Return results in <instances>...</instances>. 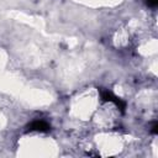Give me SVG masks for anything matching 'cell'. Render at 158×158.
Listing matches in <instances>:
<instances>
[{"label":"cell","mask_w":158,"mask_h":158,"mask_svg":"<svg viewBox=\"0 0 158 158\" xmlns=\"http://www.w3.org/2000/svg\"><path fill=\"white\" fill-rule=\"evenodd\" d=\"M101 98L105 100V101H111V102H115V105L121 110V111H123L125 110V102L123 101H121L118 98H116L115 95H112L110 91H107V90H102L101 91Z\"/></svg>","instance_id":"1"},{"label":"cell","mask_w":158,"mask_h":158,"mask_svg":"<svg viewBox=\"0 0 158 158\" xmlns=\"http://www.w3.org/2000/svg\"><path fill=\"white\" fill-rule=\"evenodd\" d=\"M28 130L31 131H40V132H46L49 130V125L43 121V120H37V121H33L30 126H28Z\"/></svg>","instance_id":"2"},{"label":"cell","mask_w":158,"mask_h":158,"mask_svg":"<svg viewBox=\"0 0 158 158\" xmlns=\"http://www.w3.org/2000/svg\"><path fill=\"white\" fill-rule=\"evenodd\" d=\"M148 1V4L151 5V6H154V5H157V0H147Z\"/></svg>","instance_id":"3"}]
</instances>
